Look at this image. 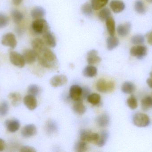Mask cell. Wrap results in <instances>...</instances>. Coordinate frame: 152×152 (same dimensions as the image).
Masks as SVG:
<instances>
[{"label":"cell","instance_id":"obj_48","mask_svg":"<svg viewBox=\"0 0 152 152\" xmlns=\"http://www.w3.org/2000/svg\"><path fill=\"white\" fill-rule=\"evenodd\" d=\"M23 0H12V3L15 5H18L22 2Z\"/></svg>","mask_w":152,"mask_h":152},{"label":"cell","instance_id":"obj_17","mask_svg":"<svg viewBox=\"0 0 152 152\" xmlns=\"http://www.w3.org/2000/svg\"><path fill=\"white\" fill-rule=\"evenodd\" d=\"M131 29V24L129 22L121 24L117 27V32L120 36L126 37L129 35Z\"/></svg>","mask_w":152,"mask_h":152},{"label":"cell","instance_id":"obj_11","mask_svg":"<svg viewBox=\"0 0 152 152\" xmlns=\"http://www.w3.org/2000/svg\"><path fill=\"white\" fill-rule=\"evenodd\" d=\"M82 87L77 85H74L70 87L69 89V95L71 99L74 101L82 100L81 98Z\"/></svg>","mask_w":152,"mask_h":152},{"label":"cell","instance_id":"obj_32","mask_svg":"<svg viewBox=\"0 0 152 152\" xmlns=\"http://www.w3.org/2000/svg\"><path fill=\"white\" fill-rule=\"evenodd\" d=\"M87 100L91 104L94 105H97L101 102V97L98 94H90L87 98Z\"/></svg>","mask_w":152,"mask_h":152},{"label":"cell","instance_id":"obj_3","mask_svg":"<svg viewBox=\"0 0 152 152\" xmlns=\"http://www.w3.org/2000/svg\"><path fill=\"white\" fill-rule=\"evenodd\" d=\"M115 85L112 81H106L105 79H100L96 84V89L102 93H111L115 89Z\"/></svg>","mask_w":152,"mask_h":152},{"label":"cell","instance_id":"obj_1","mask_svg":"<svg viewBox=\"0 0 152 152\" xmlns=\"http://www.w3.org/2000/svg\"><path fill=\"white\" fill-rule=\"evenodd\" d=\"M40 64L44 68H50L55 66L57 57L55 54L47 47L36 53Z\"/></svg>","mask_w":152,"mask_h":152},{"label":"cell","instance_id":"obj_22","mask_svg":"<svg viewBox=\"0 0 152 152\" xmlns=\"http://www.w3.org/2000/svg\"><path fill=\"white\" fill-rule=\"evenodd\" d=\"M73 109L76 113L79 115H83L86 111V106L82 103V100L76 101L73 105Z\"/></svg>","mask_w":152,"mask_h":152},{"label":"cell","instance_id":"obj_20","mask_svg":"<svg viewBox=\"0 0 152 152\" xmlns=\"http://www.w3.org/2000/svg\"><path fill=\"white\" fill-rule=\"evenodd\" d=\"M45 10L42 7L37 6L35 7L31 12V17L34 19L42 18L45 15Z\"/></svg>","mask_w":152,"mask_h":152},{"label":"cell","instance_id":"obj_39","mask_svg":"<svg viewBox=\"0 0 152 152\" xmlns=\"http://www.w3.org/2000/svg\"><path fill=\"white\" fill-rule=\"evenodd\" d=\"M145 37L141 35H137L134 36L131 38V42L133 44L140 45L143 43L145 42Z\"/></svg>","mask_w":152,"mask_h":152},{"label":"cell","instance_id":"obj_36","mask_svg":"<svg viewBox=\"0 0 152 152\" xmlns=\"http://www.w3.org/2000/svg\"><path fill=\"white\" fill-rule=\"evenodd\" d=\"M127 104L128 107L132 110L135 109L138 106L137 100L134 95H131L127 100Z\"/></svg>","mask_w":152,"mask_h":152},{"label":"cell","instance_id":"obj_18","mask_svg":"<svg viewBox=\"0 0 152 152\" xmlns=\"http://www.w3.org/2000/svg\"><path fill=\"white\" fill-rule=\"evenodd\" d=\"M43 38L45 44L48 46L52 48L56 46V39L53 35L49 30L43 34Z\"/></svg>","mask_w":152,"mask_h":152},{"label":"cell","instance_id":"obj_24","mask_svg":"<svg viewBox=\"0 0 152 152\" xmlns=\"http://www.w3.org/2000/svg\"><path fill=\"white\" fill-rule=\"evenodd\" d=\"M106 43L107 49L109 51H112L118 46L119 40L118 37L114 36H110L107 38Z\"/></svg>","mask_w":152,"mask_h":152},{"label":"cell","instance_id":"obj_13","mask_svg":"<svg viewBox=\"0 0 152 152\" xmlns=\"http://www.w3.org/2000/svg\"><path fill=\"white\" fill-rule=\"evenodd\" d=\"M87 61L89 65H94L101 62L102 59L98 56V52L96 50L89 51L87 54Z\"/></svg>","mask_w":152,"mask_h":152},{"label":"cell","instance_id":"obj_30","mask_svg":"<svg viewBox=\"0 0 152 152\" xmlns=\"http://www.w3.org/2000/svg\"><path fill=\"white\" fill-rule=\"evenodd\" d=\"M109 0H91V5L93 10H98L106 5Z\"/></svg>","mask_w":152,"mask_h":152},{"label":"cell","instance_id":"obj_27","mask_svg":"<svg viewBox=\"0 0 152 152\" xmlns=\"http://www.w3.org/2000/svg\"><path fill=\"white\" fill-rule=\"evenodd\" d=\"M141 106L144 111H147L152 108V98L147 96L143 98L141 101Z\"/></svg>","mask_w":152,"mask_h":152},{"label":"cell","instance_id":"obj_26","mask_svg":"<svg viewBox=\"0 0 152 152\" xmlns=\"http://www.w3.org/2000/svg\"><path fill=\"white\" fill-rule=\"evenodd\" d=\"M135 86L132 82H126L121 87V91L124 93L130 94L135 90Z\"/></svg>","mask_w":152,"mask_h":152},{"label":"cell","instance_id":"obj_10","mask_svg":"<svg viewBox=\"0 0 152 152\" xmlns=\"http://www.w3.org/2000/svg\"><path fill=\"white\" fill-rule=\"evenodd\" d=\"M37 133L36 127L33 124H29L25 126L21 130V134L24 138H29L34 136Z\"/></svg>","mask_w":152,"mask_h":152},{"label":"cell","instance_id":"obj_31","mask_svg":"<svg viewBox=\"0 0 152 152\" xmlns=\"http://www.w3.org/2000/svg\"><path fill=\"white\" fill-rule=\"evenodd\" d=\"M11 16L12 20L16 24L20 23L24 18L23 13L17 10H13L12 11Z\"/></svg>","mask_w":152,"mask_h":152},{"label":"cell","instance_id":"obj_5","mask_svg":"<svg viewBox=\"0 0 152 152\" xmlns=\"http://www.w3.org/2000/svg\"><path fill=\"white\" fill-rule=\"evenodd\" d=\"M134 125L138 127H145L149 126L151 123L150 117L144 113H137L133 118Z\"/></svg>","mask_w":152,"mask_h":152},{"label":"cell","instance_id":"obj_16","mask_svg":"<svg viewBox=\"0 0 152 152\" xmlns=\"http://www.w3.org/2000/svg\"><path fill=\"white\" fill-rule=\"evenodd\" d=\"M110 7L113 12L119 13L125 10V4L123 1L120 0H113L110 3Z\"/></svg>","mask_w":152,"mask_h":152},{"label":"cell","instance_id":"obj_42","mask_svg":"<svg viewBox=\"0 0 152 152\" xmlns=\"http://www.w3.org/2000/svg\"><path fill=\"white\" fill-rule=\"evenodd\" d=\"M9 23V18L4 14L0 13V29L5 27Z\"/></svg>","mask_w":152,"mask_h":152},{"label":"cell","instance_id":"obj_15","mask_svg":"<svg viewBox=\"0 0 152 152\" xmlns=\"http://www.w3.org/2000/svg\"><path fill=\"white\" fill-rule=\"evenodd\" d=\"M22 55L24 57L25 62L27 64L34 63L37 58L36 53L33 49H26L24 50Z\"/></svg>","mask_w":152,"mask_h":152},{"label":"cell","instance_id":"obj_41","mask_svg":"<svg viewBox=\"0 0 152 152\" xmlns=\"http://www.w3.org/2000/svg\"><path fill=\"white\" fill-rule=\"evenodd\" d=\"M40 92L39 87L36 84H31L28 88V94L34 96H37L38 95Z\"/></svg>","mask_w":152,"mask_h":152},{"label":"cell","instance_id":"obj_38","mask_svg":"<svg viewBox=\"0 0 152 152\" xmlns=\"http://www.w3.org/2000/svg\"><path fill=\"white\" fill-rule=\"evenodd\" d=\"M9 111V104L7 102L3 101L0 104V117H3L8 114Z\"/></svg>","mask_w":152,"mask_h":152},{"label":"cell","instance_id":"obj_34","mask_svg":"<svg viewBox=\"0 0 152 152\" xmlns=\"http://www.w3.org/2000/svg\"><path fill=\"white\" fill-rule=\"evenodd\" d=\"M111 14V13L110 10L108 8H104L100 11L98 14V17L100 20L104 21H106L109 17H110Z\"/></svg>","mask_w":152,"mask_h":152},{"label":"cell","instance_id":"obj_14","mask_svg":"<svg viewBox=\"0 0 152 152\" xmlns=\"http://www.w3.org/2000/svg\"><path fill=\"white\" fill-rule=\"evenodd\" d=\"M4 125L7 130L12 133L17 132L20 127V123L17 119L6 120L4 122Z\"/></svg>","mask_w":152,"mask_h":152},{"label":"cell","instance_id":"obj_28","mask_svg":"<svg viewBox=\"0 0 152 152\" xmlns=\"http://www.w3.org/2000/svg\"><path fill=\"white\" fill-rule=\"evenodd\" d=\"M9 98L11 101L12 104L13 106H18L21 102V96L18 93H10L9 95Z\"/></svg>","mask_w":152,"mask_h":152},{"label":"cell","instance_id":"obj_21","mask_svg":"<svg viewBox=\"0 0 152 152\" xmlns=\"http://www.w3.org/2000/svg\"><path fill=\"white\" fill-rule=\"evenodd\" d=\"M32 46L33 50L37 53L46 47V44L43 40L39 38H36L32 41Z\"/></svg>","mask_w":152,"mask_h":152},{"label":"cell","instance_id":"obj_35","mask_svg":"<svg viewBox=\"0 0 152 152\" xmlns=\"http://www.w3.org/2000/svg\"><path fill=\"white\" fill-rule=\"evenodd\" d=\"M93 7L89 3H86L82 5L81 10L82 13L86 16H90L93 13Z\"/></svg>","mask_w":152,"mask_h":152},{"label":"cell","instance_id":"obj_25","mask_svg":"<svg viewBox=\"0 0 152 152\" xmlns=\"http://www.w3.org/2000/svg\"><path fill=\"white\" fill-rule=\"evenodd\" d=\"M106 26L107 31L110 36H114L115 34V22L112 17H110L106 20Z\"/></svg>","mask_w":152,"mask_h":152},{"label":"cell","instance_id":"obj_47","mask_svg":"<svg viewBox=\"0 0 152 152\" xmlns=\"http://www.w3.org/2000/svg\"><path fill=\"white\" fill-rule=\"evenodd\" d=\"M146 83L149 87L152 88V78H149L146 80Z\"/></svg>","mask_w":152,"mask_h":152},{"label":"cell","instance_id":"obj_6","mask_svg":"<svg viewBox=\"0 0 152 152\" xmlns=\"http://www.w3.org/2000/svg\"><path fill=\"white\" fill-rule=\"evenodd\" d=\"M10 59L12 64L18 68H23L26 64L23 55L15 51L10 52Z\"/></svg>","mask_w":152,"mask_h":152},{"label":"cell","instance_id":"obj_19","mask_svg":"<svg viewBox=\"0 0 152 152\" xmlns=\"http://www.w3.org/2000/svg\"><path fill=\"white\" fill-rule=\"evenodd\" d=\"M96 122L100 127H105L110 124V117L106 114L99 115L96 119Z\"/></svg>","mask_w":152,"mask_h":152},{"label":"cell","instance_id":"obj_44","mask_svg":"<svg viewBox=\"0 0 152 152\" xmlns=\"http://www.w3.org/2000/svg\"><path fill=\"white\" fill-rule=\"evenodd\" d=\"M20 151L22 152H36L35 149L34 147L29 146H24L21 147Z\"/></svg>","mask_w":152,"mask_h":152},{"label":"cell","instance_id":"obj_29","mask_svg":"<svg viewBox=\"0 0 152 152\" xmlns=\"http://www.w3.org/2000/svg\"><path fill=\"white\" fill-rule=\"evenodd\" d=\"M99 135V139L96 145L99 147H103L105 145L108 140L109 136V134L106 131H103Z\"/></svg>","mask_w":152,"mask_h":152},{"label":"cell","instance_id":"obj_49","mask_svg":"<svg viewBox=\"0 0 152 152\" xmlns=\"http://www.w3.org/2000/svg\"><path fill=\"white\" fill-rule=\"evenodd\" d=\"M148 2L151 3H152V0H146Z\"/></svg>","mask_w":152,"mask_h":152},{"label":"cell","instance_id":"obj_43","mask_svg":"<svg viewBox=\"0 0 152 152\" xmlns=\"http://www.w3.org/2000/svg\"><path fill=\"white\" fill-rule=\"evenodd\" d=\"M90 94V90L88 87H82V94H81V98L82 99H87L88 95Z\"/></svg>","mask_w":152,"mask_h":152},{"label":"cell","instance_id":"obj_2","mask_svg":"<svg viewBox=\"0 0 152 152\" xmlns=\"http://www.w3.org/2000/svg\"><path fill=\"white\" fill-rule=\"evenodd\" d=\"M32 29L36 34L43 35L45 32L49 31V25L44 19H35L32 23Z\"/></svg>","mask_w":152,"mask_h":152},{"label":"cell","instance_id":"obj_4","mask_svg":"<svg viewBox=\"0 0 152 152\" xmlns=\"http://www.w3.org/2000/svg\"><path fill=\"white\" fill-rule=\"evenodd\" d=\"M99 135L96 133H93L88 129H82L80 132V140L96 144L99 139Z\"/></svg>","mask_w":152,"mask_h":152},{"label":"cell","instance_id":"obj_8","mask_svg":"<svg viewBox=\"0 0 152 152\" xmlns=\"http://www.w3.org/2000/svg\"><path fill=\"white\" fill-rule=\"evenodd\" d=\"M1 43L4 46L14 49L17 45V39L15 35L12 33H7L2 37Z\"/></svg>","mask_w":152,"mask_h":152},{"label":"cell","instance_id":"obj_9","mask_svg":"<svg viewBox=\"0 0 152 152\" xmlns=\"http://www.w3.org/2000/svg\"><path fill=\"white\" fill-rule=\"evenodd\" d=\"M68 82V78L65 75H57L51 79L50 83L54 87H59L66 84Z\"/></svg>","mask_w":152,"mask_h":152},{"label":"cell","instance_id":"obj_12","mask_svg":"<svg viewBox=\"0 0 152 152\" xmlns=\"http://www.w3.org/2000/svg\"><path fill=\"white\" fill-rule=\"evenodd\" d=\"M23 101L25 106L30 110H34L37 107V100L34 95L29 94L26 95L24 97Z\"/></svg>","mask_w":152,"mask_h":152},{"label":"cell","instance_id":"obj_40","mask_svg":"<svg viewBox=\"0 0 152 152\" xmlns=\"http://www.w3.org/2000/svg\"><path fill=\"white\" fill-rule=\"evenodd\" d=\"M46 129L48 134H51L57 131V126L54 121H49L46 124Z\"/></svg>","mask_w":152,"mask_h":152},{"label":"cell","instance_id":"obj_45","mask_svg":"<svg viewBox=\"0 0 152 152\" xmlns=\"http://www.w3.org/2000/svg\"><path fill=\"white\" fill-rule=\"evenodd\" d=\"M5 143L3 139L0 138V151H4L5 149Z\"/></svg>","mask_w":152,"mask_h":152},{"label":"cell","instance_id":"obj_33","mask_svg":"<svg viewBox=\"0 0 152 152\" xmlns=\"http://www.w3.org/2000/svg\"><path fill=\"white\" fill-rule=\"evenodd\" d=\"M75 149L76 152H84L87 151L88 147L86 142L80 140L76 144Z\"/></svg>","mask_w":152,"mask_h":152},{"label":"cell","instance_id":"obj_37","mask_svg":"<svg viewBox=\"0 0 152 152\" xmlns=\"http://www.w3.org/2000/svg\"><path fill=\"white\" fill-rule=\"evenodd\" d=\"M134 8L136 11L138 13L144 14L145 13V8L144 4L140 0H137L135 2Z\"/></svg>","mask_w":152,"mask_h":152},{"label":"cell","instance_id":"obj_23","mask_svg":"<svg viewBox=\"0 0 152 152\" xmlns=\"http://www.w3.org/2000/svg\"><path fill=\"white\" fill-rule=\"evenodd\" d=\"M97 69L96 67L89 65L86 66L83 70V75L86 77L93 78L97 74Z\"/></svg>","mask_w":152,"mask_h":152},{"label":"cell","instance_id":"obj_46","mask_svg":"<svg viewBox=\"0 0 152 152\" xmlns=\"http://www.w3.org/2000/svg\"><path fill=\"white\" fill-rule=\"evenodd\" d=\"M148 43L151 45H152V31L148 33L147 35Z\"/></svg>","mask_w":152,"mask_h":152},{"label":"cell","instance_id":"obj_7","mask_svg":"<svg viewBox=\"0 0 152 152\" xmlns=\"http://www.w3.org/2000/svg\"><path fill=\"white\" fill-rule=\"evenodd\" d=\"M147 53V47L142 45L133 46L130 51V53L132 56L136 57L139 59H143L146 56Z\"/></svg>","mask_w":152,"mask_h":152},{"label":"cell","instance_id":"obj_50","mask_svg":"<svg viewBox=\"0 0 152 152\" xmlns=\"http://www.w3.org/2000/svg\"><path fill=\"white\" fill-rule=\"evenodd\" d=\"M150 76H151V77L152 78V71L150 73Z\"/></svg>","mask_w":152,"mask_h":152}]
</instances>
